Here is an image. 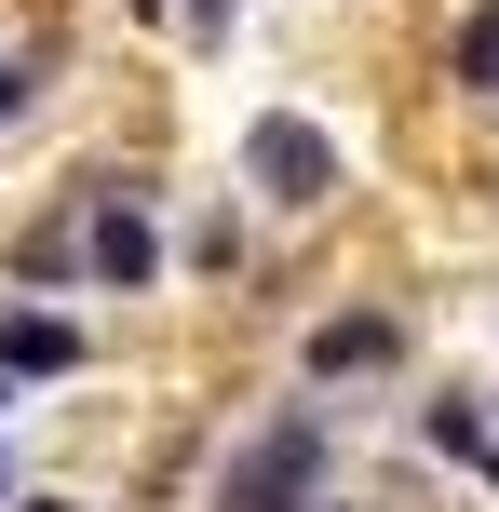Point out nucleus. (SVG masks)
<instances>
[{
  "instance_id": "nucleus-7",
  "label": "nucleus",
  "mask_w": 499,
  "mask_h": 512,
  "mask_svg": "<svg viewBox=\"0 0 499 512\" xmlns=\"http://www.w3.org/2000/svg\"><path fill=\"white\" fill-rule=\"evenodd\" d=\"M459 81H499V14H473V27H459Z\"/></svg>"
},
{
  "instance_id": "nucleus-9",
  "label": "nucleus",
  "mask_w": 499,
  "mask_h": 512,
  "mask_svg": "<svg viewBox=\"0 0 499 512\" xmlns=\"http://www.w3.org/2000/svg\"><path fill=\"white\" fill-rule=\"evenodd\" d=\"M473 472H486V486H499V432H486V459H473Z\"/></svg>"
},
{
  "instance_id": "nucleus-5",
  "label": "nucleus",
  "mask_w": 499,
  "mask_h": 512,
  "mask_svg": "<svg viewBox=\"0 0 499 512\" xmlns=\"http://www.w3.org/2000/svg\"><path fill=\"white\" fill-rule=\"evenodd\" d=\"M81 364V324H54V310H0V378H68Z\"/></svg>"
},
{
  "instance_id": "nucleus-1",
  "label": "nucleus",
  "mask_w": 499,
  "mask_h": 512,
  "mask_svg": "<svg viewBox=\"0 0 499 512\" xmlns=\"http://www.w3.org/2000/svg\"><path fill=\"white\" fill-rule=\"evenodd\" d=\"M297 499H324V418L311 405H284L257 445H230V472H216V512H297Z\"/></svg>"
},
{
  "instance_id": "nucleus-8",
  "label": "nucleus",
  "mask_w": 499,
  "mask_h": 512,
  "mask_svg": "<svg viewBox=\"0 0 499 512\" xmlns=\"http://www.w3.org/2000/svg\"><path fill=\"white\" fill-rule=\"evenodd\" d=\"M27 95H41V54H0V122H14Z\"/></svg>"
},
{
  "instance_id": "nucleus-11",
  "label": "nucleus",
  "mask_w": 499,
  "mask_h": 512,
  "mask_svg": "<svg viewBox=\"0 0 499 512\" xmlns=\"http://www.w3.org/2000/svg\"><path fill=\"white\" fill-rule=\"evenodd\" d=\"M27 512H68V499H27Z\"/></svg>"
},
{
  "instance_id": "nucleus-6",
  "label": "nucleus",
  "mask_w": 499,
  "mask_h": 512,
  "mask_svg": "<svg viewBox=\"0 0 499 512\" xmlns=\"http://www.w3.org/2000/svg\"><path fill=\"white\" fill-rule=\"evenodd\" d=\"M419 445H432V459H486V418L446 391V405H419Z\"/></svg>"
},
{
  "instance_id": "nucleus-3",
  "label": "nucleus",
  "mask_w": 499,
  "mask_h": 512,
  "mask_svg": "<svg viewBox=\"0 0 499 512\" xmlns=\"http://www.w3.org/2000/svg\"><path fill=\"white\" fill-rule=\"evenodd\" d=\"M68 256H81L95 283H149V270H162V230H149V203H135V189H108V203L81 216V243H68Z\"/></svg>"
},
{
  "instance_id": "nucleus-12",
  "label": "nucleus",
  "mask_w": 499,
  "mask_h": 512,
  "mask_svg": "<svg viewBox=\"0 0 499 512\" xmlns=\"http://www.w3.org/2000/svg\"><path fill=\"white\" fill-rule=\"evenodd\" d=\"M135 14H162V0H135Z\"/></svg>"
},
{
  "instance_id": "nucleus-10",
  "label": "nucleus",
  "mask_w": 499,
  "mask_h": 512,
  "mask_svg": "<svg viewBox=\"0 0 499 512\" xmlns=\"http://www.w3.org/2000/svg\"><path fill=\"white\" fill-rule=\"evenodd\" d=\"M297 512H338V499H297Z\"/></svg>"
},
{
  "instance_id": "nucleus-2",
  "label": "nucleus",
  "mask_w": 499,
  "mask_h": 512,
  "mask_svg": "<svg viewBox=\"0 0 499 512\" xmlns=\"http://www.w3.org/2000/svg\"><path fill=\"white\" fill-rule=\"evenodd\" d=\"M243 176H257L270 203H324V189H338V135L297 122V108H270V122L243 135Z\"/></svg>"
},
{
  "instance_id": "nucleus-4",
  "label": "nucleus",
  "mask_w": 499,
  "mask_h": 512,
  "mask_svg": "<svg viewBox=\"0 0 499 512\" xmlns=\"http://www.w3.org/2000/svg\"><path fill=\"white\" fill-rule=\"evenodd\" d=\"M392 351H405L392 310H338V324H311V378H378Z\"/></svg>"
}]
</instances>
